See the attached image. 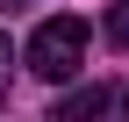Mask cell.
Returning a JSON list of instances; mask_svg holds the SVG:
<instances>
[{
  "instance_id": "3",
  "label": "cell",
  "mask_w": 129,
  "mask_h": 122,
  "mask_svg": "<svg viewBox=\"0 0 129 122\" xmlns=\"http://www.w3.org/2000/svg\"><path fill=\"white\" fill-rule=\"evenodd\" d=\"M108 43H115V50H129V0H115V7H108Z\"/></svg>"
},
{
  "instance_id": "4",
  "label": "cell",
  "mask_w": 129,
  "mask_h": 122,
  "mask_svg": "<svg viewBox=\"0 0 129 122\" xmlns=\"http://www.w3.org/2000/svg\"><path fill=\"white\" fill-rule=\"evenodd\" d=\"M7 79H14V43H7V29H0V101H7Z\"/></svg>"
},
{
  "instance_id": "5",
  "label": "cell",
  "mask_w": 129,
  "mask_h": 122,
  "mask_svg": "<svg viewBox=\"0 0 129 122\" xmlns=\"http://www.w3.org/2000/svg\"><path fill=\"white\" fill-rule=\"evenodd\" d=\"M7 7H29V0H7Z\"/></svg>"
},
{
  "instance_id": "2",
  "label": "cell",
  "mask_w": 129,
  "mask_h": 122,
  "mask_svg": "<svg viewBox=\"0 0 129 122\" xmlns=\"http://www.w3.org/2000/svg\"><path fill=\"white\" fill-rule=\"evenodd\" d=\"M93 115H129V86H86L57 101V122H93Z\"/></svg>"
},
{
  "instance_id": "1",
  "label": "cell",
  "mask_w": 129,
  "mask_h": 122,
  "mask_svg": "<svg viewBox=\"0 0 129 122\" xmlns=\"http://www.w3.org/2000/svg\"><path fill=\"white\" fill-rule=\"evenodd\" d=\"M79 65H86V22H79V14H50V22L29 36V72L57 86V79H72Z\"/></svg>"
}]
</instances>
